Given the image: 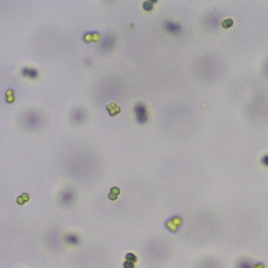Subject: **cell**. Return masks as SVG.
<instances>
[{
  "label": "cell",
  "mask_w": 268,
  "mask_h": 268,
  "mask_svg": "<svg viewBox=\"0 0 268 268\" xmlns=\"http://www.w3.org/2000/svg\"><path fill=\"white\" fill-rule=\"evenodd\" d=\"M236 268H255V266L249 259H241L237 261Z\"/></svg>",
  "instance_id": "5b68a950"
},
{
  "label": "cell",
  "mask_w": 268,
  "mask_h": 268,
  "mask_svg": "<svg viewBox=\"0 0 268 268\" xmlns=\"http://www.w3.org/2000/svg\"><path fill=\"white\" fill-rule=\"evenodd\" d=\"M126 259H127V261L135 262L136 261V255H133V253H127V255H126Z\"/></svg>",
  "instance_id": "ba28073f"
},
{
  "label": "cell",
  "mask_w": 268,
  "mask_h": 268,
  "mask_svg": "<svg viewBox=\"0 0 268 268\" xmlns=\"http://www.w3.org/2000/svg\"><path fill=\"white\" fill-rule=\"evenodd\" d=\"M233 24H234L233 19H230V18H226L221 22V26L225 29H228V28H230V26H233Z\"/></svg>",
  "instance_id": "52a82bcc"
},
{
  "label": "cell",
  "mask_w": 268,
  "mask_h": 268,
  "mask_svg": "<svg viewBox=\"0 0 268 268\" xmlns=\"http://www.w3.org/2000/svg\"><path fill=\"white\" fill-rule=\"evenodd\" d=\"M22 74L24 76L30 78V79H34V78L38 76V71L35 69H33V67H24L22 70Z\"/></svg>",
  "instance_id": "3957f363"
},
{
  "label": "cell",
  "mask_w": 268,
  "mask_h": 268,
  "mask_svg": "<svg viewBox=\"0 0 268 268\" xmlns=\"http://www.w3.org/2000/svg\"><path fill=\"white\" fill-rule=\"evenodd\" d=\"M123 267H124V268H134V262L126 261L124 264H123Z\"/></svg>",
  "instance_id": "30bf717a"
},
{
  "label": "cell",
  "mask_w": 268,
  "mask_h": 268,
  "mask_svg": "<svg viewBox=\"0 0 268 268\" xmlns=\"http://www.w3.org/2000/svg\"><path fill=\"white\" fill-rule=\"evenodd\" d=\"M65 242L67 244H71V245H76V244H79L80 243V240L79 237L74 235V234H67L66 236H65Z\"/></svg>",
  "instance_id": "277c9868"
},
{
  "label": "cell",
  "mask_w": 268,
  "mask_h": 268,
  "mask_svg": "<svg viewBox=\"0 0 268 268\" xmlns=\"http://www.w3.org/2000/svg\"><path fill=\"white\" fill-rule=\"evenodd\" d=\"M156 1L155 0H150V1H145V3H143V8L146 10H152L153 9V3H155Z\"/></svg>",
  "instance_id": "8992f818"
},
{
  "label": "cell",
  "mask_w": 268,
  "mask_h": 268,
  "mask_svg": "<svg viewBox=\"0 0 268 268\" xmlns=\"http://www.w3.org/2000/svg\"><path fill=\"white\" fill-rule=\"evenodd\" d=\"M134 112H135L136 115V120L138 121L139 123H146L148 120V115H147V108L143 103H137L134 107Z\"/></svg>",
  "instance_id": "6da1fadb"
},
{
  "label": "cell",
  "mask_w": 268,
  "mask_h": 268,
  "mask_svg": "<svg viewBox=\"0 0 268 268\" xmlns=\"http://www.w3.org/2000/svg\"><path fill=\"white\" fill-rule=\"evenodd\" d=\"M163 28L166 31L171 33V34H179L180 32L183 31L181 25L176 22H172V21H167V22H164Z\"/></svg>",
  "instance_id": "7a4b0ae2"
},
{
  "label": "cell",
  "mask_w": 268,
  "mask_h": 268,
  "mask_svg": "<svg viewBox=\"0 0 268 268\" xmlns=\"http://www.w3.org/2000/svg\"><path fill=\"white\" fill-rule=\"evenodd\" d=\"M266 74H267V76H268V65H267V66H266Z\"/></svg>",
  "instance_id": "7c38bea8"
},
{
  "label": "cell",
  "mask_w": 268,
  "mask_h": 268,
  "mask_svg": "<svg viewBox=\"0 0 268 268\" xmlns=\"http://www.w3.org/2000/svg\"><path fill=\"white\" fill-rule=\"evenodd\" d=\"M63 196H64V200H66V201H71V193H69V194L64 193Z\"/></svg>",
  "instance_id": "8fae6325"
},
{
  "label": "cell",
  "mask_w": 268,
  "mask_h": 268,
  "mask_svg": "<svg viewBox=\"0 0 268 268\" xmlns=\"http://www.w3.org/2000/svg\"><path fill=\"white\" fill-rule=\"evenodd\" d=\"M261 163L265 166V167H268V154L264 155L261 158Z\"/></svg>",
  "instance_id": "9c48e42d"
}]
</instances>
